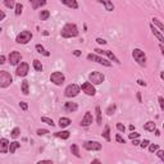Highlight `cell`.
<instances>
[{
    "mask_svg": "<svg viewBox=\"0 0 164 164\" xmlns=\"http://www.w3.org/2000/svg\"><path fill=\"white\" fill-rule=\"evenodd\" d=\"M62 37L64 39H72V37H77L78 36V28L75 23H67L64 24V27L60 31Z\"/></svg>",
    "mask_w": 164,
    "mask_h": 164,
    "instance_id": "cell-1",
    "label": "cell"
},
{
    "mask_svg": "<svg viewBox=\"0 0 164 164\" xmlns=\"http://www.w3.org/2000/svg\"><path fill=\"white\" fill-rule=\"evenodd\" d=\"M132 56H133V59L137 62L138 65H141V67L146 65V55H145V53L141 49H133Z\"/></svg>",
    "mask_w": 164,
    "mask_h": 164,
    "instance_id": "cell-2",
    "label": "cell"
},
{
    "mask_svg": "<svg viewBox=\"0 0 164 164\" xmlns=\"http://www.w3.org/2000/svg\"><path fill=\"white\" fill-rule=\"evenodd\" d=\"M12 82L13 77L10 76V73H8L7 71H0V87L1 89H7L8 86H10Z\"/></svg>",
    "mask_w": 164,
    "mask_h": 164,
    "instance_id": "cell-3",
    "label": "cell"
},
{
    "mask_svg": "<svg viewBox=\"0 0 164 164\" xmlns=\"http://www.w3.org/2000/svg\"><path fill=\"white\" fill-rule=\"evenodd\" d=\"M80 90H81V87L78 86V85L71 83V85H68V86L65 87L64 95L67 97H75V96H77V95L80 94Z\"/></svg>",
    "mask_w": 164,
    "mask_h": 164,
    "instance_id": "cell-4",
    "label": "cell"
},
{
    "mask_svg": "<svg viewBox=\"0 0 164 164\" xmlns=\"http://www.w3.org/2000/svg\"><path fill=\"white\" fill-rule=\"evenodd\" d=\"M31 40H32V34L30 31H27V30L22 31L21 34H18L17 37H15V42H18V44H27Z\"/></svg>",
    "mask_w": 164,
    "mask_h": 164,
    "instance_id": "cell-5",
    "label": "cell"
},
{
    "mask_svg": "<svg viewBox=\"0 0 164 164\" xmlns=\"http://www.w3.org/2000/svg\"><path fill=\"white\" fill-rule=\"evenodd\" d=\"M50 81L53 82L54 85H56V86H60V85L64 83V81H65V76L63 75L62 72L56 71V72H53V73L50 75Z\"/></svg>",
    "mask_w": 164,
    "mask_h": 164,
    "instance_id": "cell-6",
    "label": "cell"
},
{
    "mask_svg": "<svg viewBox=\"0 0 164 164\" xmlns=\"http://www.w3.org/2000/svg\"><path fill=\"white\" fill-rule=\"evenodd\" d=\"M89 80L94 85H100L104 82V80H105V76L100 72H91L89 75Z\"/></svg>",
    "mask_w": 164,
    "mask_h": 164,
    "instance_id": "cell-7",
    "label": "cell"
},
{
    "mask_svg": "<svg viewBox=\"0 0 164 164\" xmlns=\"http://www.w3.org/2000/svg\"><path fill=\"white\" fill-rule=\"evenodd\" d=\"M87 59L91 60V62L99 63V64H101V65H105V67H110V65H112V63L109 60H106V59L101 58V56L96 55V54H89V55H87Z\"/></svg>",
    "mask_w": 164,
    "mask_h": 164,
    "instance_id": "cell-8",
    "label": "cell"
},
{
    "mask_svg": "<svg viewBox=\"0 0 164 164\" xmlns=\"http://www.w3.org/2000/svg\"><path fill=\"white\" fill-rule=\"evenodd\" d=\"M101 147L103 145L97 141H86L83 144V149L89 150V151H99V150H101Z\"/></svg>",
    "mask_w": 164,
    "mask_h": 164,
    "instance_id": "cell-9",
    "label": "cell"
},
{
    "mask_svg": "<svg viewBox=\"0 0 164 164\" xmlns=\"http://www.w3.org/2000/svg\"><path fill=\"white\" fill-rule=\"evenodd\" d=\"M81 90L86 95H89V96H94V95L96 94V90H95V87H94V83H91V82H85V83H82Z\"/></svg>",
    "mask_w": 164,
    "mask_h": 164,
    "instance_id": "cell-10",
    "label": "cell"
},
{
    "mask_svg": "<svg viewBox=\"0 0 164 164\" xmlns=\"http://www.w3.org/2000/svg\"><path fill=\"white\" fill-rule=\"evenodd\" d=\"M28 71H30V65L27 64V63L22 62L19 65H18L17 71H15V75L18 76V77H26L27 75H28Z\"/></svg>",
    "mask_w": 164,
    "mask_h": 164,
    "instance_id": "cell-11",
    "label": "cell"
},
{
    "mask_svg": "<svg viewBox=\"0 0 164 164\" xmlns=\"http://www.w3.org/2000/svg\"><path fill=\"white\" fill-rule=\"evenodd\" d=\"M94 51H96L97 54H101V55H106L109 59H110V60L116 62L117 64H121V62H119V59L117 58V56L114 55V54L112 53V51H109V50H103V49H95Z\"/></svg>",
    "mask_w": 164,
    "mask_h": 164,
    "instance_id": "cell-12",
    "label": "cell"
},
{
    "mask_svg": "<svg viewBox=\"0 0 164 164\" xmlns=\"http://www.w3.org/2000/svg\"><path fill=\"white\" fill-rule=\"evenodd\" d=\"M8 59H9V63L12 65H17L18 63H21V60H22V55L19 51H12V53L9 54V56H8Z\"/></svg>",
    "mask_w": 164,
    "mask_h": 164,
    "instance_id": "cell-13",
    "label": "cell"
},
{
    "mask_svg": "<svg viewBox=\"0 0 164 164\" xmlns=\"http://www.w3.org/2000/svg\"><path fill=\"white\" fill-rule=\"evenodd\" d=\"M92 121H94V117H92L91 112H86L83 118H82V121H81V126L82 127H89V126L92 123Z\"/></svg>",
    "mask_w": 164,
    "mask_h": 164,
    "instance_id": "cell-14",
    "label": "cell"
},
{
    "mask_svg": "<svg viewBox=\"0 0 164 164\" xmlns=\"http://www.w3.org/2000/svg\"><path fill=\"white\" fill-rule=\"evenodd\" d=\"M78 109V105L77 103H73V101H68L64 104V110L68 112V113H73V112H76Z\"/></svg>",
    "mask_w": 164,
    "mask_h": 164,
    "instance_id": "cell-15",
    "label": "cell"
},
{
    "mask_svg": "<svg viewBox=\"0 0 164 164\" xmlns=\"http://www.w3.org/2000/svg\"><path fill=\"white\" fill-rule=\"evenodd\" d=\"M9 145H10V142L7 138H1V140H0V153L5 154L7 151H9Z\"/></svg>",
    "mask_w": 164,
    "mask_h": 164,
    "instance_id": "cell-16",
    "label": "cell"
},
{
    "mask_svg": "<svg viewBox=\"0 0 164 164\" xmlns=\"http://www.w3.org/2000/svg\"><path fill=\"white\" fill-rule=\"evenodd\" d=\"M28 1L31 3V5H32L34 9H39L40 7L46 5V0H28Z\"/></svg>",
    "mask_w": 164,
    "mask_h": 164,
    "instance_id": "cell-17",
    "label": "cell"
},
{
    "mask_svg": "<svg viewBox=\"0 0 164 164\" xmlns=\"http://www.w3.org/2000/svg\"><path fill=\"white\" fill-rule=\"evenodd\" d=\"M99 3H101V4L105 7V9L108 10V12H112V10H114V5L113 3H112V0H97Z\"/></svg>",
    "mask_w": 164,
    "mask_h": 164,
    "instance_id": "cell-18",
    "label": "cell"
},
{
    "mask_svg": "<svg viewBox=\"0 0 164 164\" xmlns=\"http://www.w3.org/2000/svg\"><path fill=\"white\" fill-rule=\"evenodd\" d=\"M63 4H65L67 7L72 8V9H78V3L77 0H60Z\"/></svg>",
    "mask_w": 164,
    "mask_h": 164,
    "instance_id": "cell-19",
    "label": "cell"
},
{
    "mask_svg": "<svg viewBox=\"0 0 164 164\" xmlns=\"http://www.w3.org/2000/svg\"><path fill=\"white\" fill-rule=\"evenodd\" d=\"M150 28H151V31H153V34H154V36L157 37V39L159 40L162 44H164V36H163L162 34H160L159 31H158L157 28H155V27H154V24H151V26H150Z\"/></svg>",
    "mask_w": 164,
    "mask_h": 164,
    "instance_id": "cell-20",
    "label": "cell"
},
{
    "mask_svg": "<svg viewBox=\"0 0 164 164\" xmlns=\"http://www.w3.org/2000/svg\"><path fill=\"white\" fill-rule=\"evenodd\" d=\"M144 130L149 131V132H154V131L157 130V124H155L153 121H149L144 124Z\"/></svg>",
    "mask_w": 164,
    "mask_h": 164,
    "instance_id": "cell-21",
    "label": "cell"
},
{
    "mask_svg": "<svg viewBox=\"0 0 164 164\" xmlns=\"http://www.w3.org/2000/svg\"><path fill=\"white\" fill-rule=\"evenodd\" d=\"M58 124L62 128H64V127H68V126L71 124V119H69V118H67V117H62V118L59 119Z\"/></svg>",
    "mask_w": 164,
    "mask_h": 164,
    "instance_id": "cell-22",
    "label": "cell"
},
{
    "mask_svg": "<svg viewBox=\"0 0 164 164\" xmlns=\"http://www.w3.org/2000/svg\"><path fill=\"white\" fill-rule=\"evenodd\" d=\"M54 135H55L56 137L62 138V140H67V138H69V135H71V133L68 132V131H60V132H55Z\"/></svg>",
    "mask_w": 164,
    "mask_h": 164,
    "instance_id": "cell-23",
    "label": "cell"
},
{
    "mask_svg": "<svg viewBox=\"0 0 164 164\" xmlns=\"http://www.w3.org/2000/svg\"><path fill=\"white\" fill-rule=\"evenodd\" d=\"M103 137H104V138H105V140H106V141H108V142H109V141H110V140H112V138H110V127H109V126H108V124H106V126H105V127H104V132H103Z\"/></svg>",
    "mask_w": 164,
    "mask_h": 164,
    "instance_id": "cell-24",
    "label": "cell"
},
{
    "mask_svg": "<svg viewBox=\"0 0 164 164\" xmlns=\"http://www.w3.org/2000/svg\"><path fill=\"white\" fill-rule=\"evenodd\" d=\"M19 147H21V144L18 142V141H13V142H10V145H9V151H10V154H14L15 150L19 149Z\"/></svg>",
    "mask_w": 164,
    "mask_h": 164,
    "instance_id": "cell-25",
    "label": "cell"
},
{
    "mask_svg": "<svg viewBox=\"0 0 164 164\" xmlns=\"http://www.w3.org/2000/svg\"><path fill=\"white\" fill-rule=\"evenodd\" d=\"M95 112H96V121H97V124H101L103 123V116H101V109L100 106H96L95 108Z\"/></svg>",
    "mask_w": 164,
    "mask_h": 164,
    "instance_id": "cell-26",
    "label": "cell"
},
{
    "mask_svg": "<svg viewBox=\"0 0 164 164\" xmlns=\"http://www.w3.org/2000/svg\"><path fill=\"white\" fill-rule=\"evenodd\" d=\"M71 151H72V154L75 155L76 158H81V154H80V150H78V145L77 144H73L72 146H71Z\"/></svg>",
    "mask_w": 164,
    "mask_h": 164,
    "instance_id": "cell-27",
    "label": "cell"
},
{
    "mask_svg": "<svg viewBox=\"0 0 164 164\" xmlns=\"http://www.w3.org/2000/svg\"><path fill=\"white\" fill-rule=\"evenodd\" d=\"M35 49H36V50H37V53L44 54V55H45V56H49V55H50V53H49V51H46L45 49H44V46H42V45H40V44H37V45L35 46Z\"/></svg>",
    "mask_w": 164,
    "mask_h": 164,
    "instance_id": "cell-28",
    "label": "cell"
},
{
    "mask_svg": "<svg viewBox=\"0 0 164 164\" xmlns=\"http://www.w3.org/2000/svg\"><path fill=\"white\" fill-rule=\"evenodd\" d=\"M34 68L36 72H42V64H41V62L39 60V59H35L34 60Z\"/></svg>",
    "mask_w": 164,
    "mask_h": 164,
    "instance_id": "cell-29",
    "label": "cell"
},
{
    "mask_svg": "<svg viewBox=\"0 0 164 164\" xmlns=\"http://www.w3.org/2000/svg\"><path fill=\"white\" fill-rule=\"evenodd\" d=\"M22 92H23V95H28L30 92V89H28V81H22Z\"/></svg>",
    "mask_w": 164,
    "mask_h": 164,
    "instance_id": "cell-30",
    "label": "cell"
},
{
    "mask_svg": "<svg viewBox=\"0 0 164 164\" xmlns=\"http://www.w3.org/2000/svg\"><path fill=\"white\" fill-rule=\"evenodd\" d=\"M49 17H50V12H49V10H41V13H40L41 21H46Z\"/></svg>",
    "mask_w": 164,
    "mask_h": 164,
    "instance_id": "cell-31",
    "label": "cell"
},
{
    "mask_svg": "<svg viewBox=\"0 0 164 164\" xmlns=\"http://www.w3.org/2000/svg\"><path fill=\"white\" fill-rule=\"evenodd\" d=\"M151 21H153V23H154L155 26H158L160 30H162V32L164 34V23H162V22H160L159 19H158V18H153Z\"/></svg>",
    "mask_w": 164,
    "mask_h": 164,
    "instance_id": "cell-32",
    "label": "cell"
},
{
    "mask_svg": "<svg viewBox=\"0 0 164 164\" xmlns=\"http://www.w3.org/2000/svg\"><path fill=\"white\" fill-rule=\"evenodd\" d=\"M116 109H117V105L116 104H112V105H109L108 108H106V114H108V116H112V114L114 113V112H116Z\"/></svg>",
    "mask_w": 164,
    "mask_h": 164,
    "instance_id": "cell-33",
    "label": "cell"
},
{
    "mask_svg": "<svg viewBox=\"0 0 164 164\" xmlns=\"http://www.w3.org/2000/svg\"><path fill=\"white\" fill-rule=\"evenodd\" d=\"M15 15H21L22 14V9H23V5L21 4V3H17V4H15Z\"/></svg>",
    "mask_w": 164,
    "mask_h": 164,
    "instance_id": "cell-34",
    "label": "cell"
},
{
    "mask_svg": "<svg viewBox=\"0 0 164 164\" xmlns=\"http://www.w3.org/2000/svg\"><path fill=\"white\" fill-rule=\"evenodd\" d=\"M41 122H44V123H46V124H49V126H51L53 127L55 123L53 122V119H50V118H48V117H41Z\"/></svg>",
    "mask_w": 164,
    "mask_h": 164,
    "instance_id": "cell-35",
    "label": "cell"
},
{
    "mask_svg": "<svg viewBox=\"0 0 164 164\" xmlns=\"http://www.w3.org/2000/svg\"><path fill=\"white\" fill-rule=\"evenodd\" d=\"M19 133H21V130L18 127H15V128H13V131L10 132V135H12L13 138H17L18 136H19Z\"/></svg>",
    "mask_w": 164,
    "mask_h": 164,
    "instance_id": "cell-36",
    "label": "cell"
},
{
    "mask_svg": "<svg viewBox=\"0 0 164 164\" xmlns=\"http://www.w3.org/2000/svg\"><path fill=\"white\" fill-rule=\"evenodd\" d=\"M4 5L7 8H15L14 0H4Z\"/></svg>",
    "mask_w": 164,
    "mask_h": 164,
    "instance_id": "cell-37",
    "label": "cell"
},
{
    "mask_svg": "<svg viewBox=\"0 0 164 164\" xmlns=\"http://www.w3.org/2000/svg\"><path fill=\"white\" fill-rule=\"evenodd\" d=\"M159 149V146H158L157 144H151V145H149V151L150 153H157V150Z\"/></svg>",
    "mask_w": 164,
    "mask_h": 164,
    "instance_id": "cell-38",
    "label": "cell"
},
{
    "mask_svg": "<svg viewBox=\"0 0 164 164\" xmlns=\"http://www.w3.org/2000/svg\"><path fill=\"white\" fill-rule=\"evenodd\" d=\"M157 155H158V158H159L162 162H164V150H159V149H158L157 150Z\"/></svg>",
    "mask_w": 164,
    "mask_h": 164,
    "instance_id": "cell-39",
    "label": "cell"
},
{
    "mask_svg": "<svg viewBox=\"0 0 164 164\" xmlns=\"http://www.w3.org/2000/svg\"><path fill=\"white\" fill-rule=\"evenodd\" d=\"M36 133L39 136H44V135H46V133H49V131L48 130H44V128H40V130L36 131Z\"/></svg>",
    "mask_w": 164,
    "mask_h": 164,
    "instance_id": "cell-40",
    "label": "cell"
},
{
    "mask_svg": "<svg viewBox=\"0 0 164 164\" xmlns=\"http://www.w3.org/2000/svg\"><path fill=\"white\" fill-rule=\"evenodd\" d=\"M117 130H118L119 132H124V131H126L124 124H122V123H117Z\"/></svg>",
    "mask_w": 164,
    "mask_h": 164,
    "instance_id": "cell-41",
    "label": "cell"
},
{
    "mask_svg": "<svg viewBox=\"0 0 164 164\" xmlns=\"http://www.w3.org/2000/svg\"><path fill=\"white\" fill-rule=\"evenodd\" d=\"M158 101H159V105H160V109L164 112V97L163 96H159L158 97Z\"/></svg>",
    "mask_w": 164,
    "mask_h": 164,
    "instance_id": "cell-42",
    "label": "cell"
},
{
    "mask_svg": "<svg viewBox=\"0 0 164 164\" xmlns=\"http://www.w3.org/2000/svg\"><path fill=\"white\" fill-rule=\"evenodd\" d=\"M116 140L118 141L119 144H124V142H126V140H124V138L122 137L121 135H119V133H117V136H116Z\"/></svg>",
    "mask_w": 164,
    "mask_h": 164,
    "instance_id": "cell-43",
    "label": "cell"
},
{
    "mask_svg": "<svg viewBox=\"0 0 164 164\" xmlns=\"http://www.w3.org/2000/svg\"><path fill=\"white\" fill-rule=\"evenodd\" d=\"M138 137H140V133L133 132V131L130 133V138H131V140H133V138H138Z\"/></svg>",
    "mask_w": 164,
    "mask_h": 164,
    "instance_id": "cell-44",
    "label": "cell"
},
{
    "mask_svg": "<svg viewBox=\"0 0 164 164\" xmlns=\"http://www.w3.org/2000/svg\"><path fill=\"white\" fill-rule=\"evenodd\" d=\"M19 106H21L22 110H27V109H28V105H27V103H24V101H21Z\"/></svg>",
    "mask_w": 164,
    "mask_h": 164,
    "instance_id": "cell-45",
    "label": "cell"
},
{
    "mask_svg": "<svg viewBox=\"0 0 164 164\" xmlns=\"http://www.w3.org/2000/svg\"><path fill=\"white\" fill-rule=\"evenodd\" d=\"M149 144H150V141H149V140H144L140 144V146L142 147V149H145V147H147V146H149Z\"/></svg>",
    "mask_w": 164,
    "mask_h": 164,
    "instance_id": "cell-46",
    "label": "cell"
},
{
    "mask_svg": "<svg viewBox=\"0 0 164 164\" xmlns=\"http://www.w3.org/2000/svg\"><path fill=\"white\" fill-rule=\"evenodd\" d=\"M96 42H97V44H100V45H105L106 41L104 40V39H100V37H97V39H96Z\"/></svg>",
    "mask_w": 164,
    "mask_h": 164,
    "instance_id": "cell-47",
    "label": "cell"
},
{
    "mask_svg": "<svg viewBox=\"0 0 164 164\" xmlns=\"http://www.w3.org/2000/svg\"><path fill=\"white\" fill-rule=\"evenodd\" d=\"M137 83L140 85V86H146V82L142 81V80H137Z\"/></svg>",
    "mask_w": 164,
    "mask_h": 164,
    "instance_id": "cell-48",
    "label": "cell"
},
{
    "mask_svg": "<svg viewBox=\"0 0 164 164\" xmlns=\"http://www.w3.org/2000/svg\"><path fill=\"white\" fill-rule=\"evenodd\" d=\"M132 144L135 145V146H137V145H140L141 142H138V140H137V138H133V140H132Z\"/></svg>",
    "mask_w": 164,
    "mask_h": 164,
    "instance_id": "cell-49",
    "label": "cell"
},
{
    "mask_svg": "<svg viewBox=\"0 0 164 164\" xmlns=\"http://www.w3.org/2000/svg\"><path fill=\"white\" fill-rule=\"evenodd\" d=\"M73 55H75V56H80L81 55V51L80 50H75V51H73Z\"/></svg>",
    "mask_w": 164,
    "mask_h": 164,
    "instance_id": "cell-50",
    "label": "cell"
},
{
    "mask_svg": "<svg viewBox=\"0 0 164 164\" xmlns=\"http://www.w3.org/2000/svg\"><path fill=\"white\" fill-rule=\"evenodd\" d=\"M4 63H5V56L1 55L0 56V64H4Z\"/></svg>",
    "mask_w": 164,
    "mask_h": 164,
    "instance_id": "cell-51",
    "label": "cell"
},
{
    "mask_svg": "<svg viewBox=\"0 0 164 164\" xmlns=\"http://www.w3.org/2000/svg\"><path fill=\"white\" fill-rule=\"evenodd\" d=\"M137 100H138V103H142V99H141V92H137Z\"/></svg>",
    "mask_w": 164,
    "mask_h": 164,
    "instance_id": "cell-52",
    "label": "cell"
},
{
    "mask_svg": "<svg viewBox=\"0 0 164 164\" xmlns=\"http://www.w3.org/2000/svg\"><path fill=\"white\" fill-rule=\"evenodd\" d=\"M159 49H160V51H162V54L164 55V46H163V44H162V45H159Z\"/></svg>",
    "mask_w": 164,
    "mask_h": 164,
    "instance_id": "cell-53",
    "label": "cell"
},
{
    "mask_svg": "<svg viewBox=\"0 0 164 164\" xmlns=\"http://www.w3.org/2000/svg\"><path fill=\"white\" fill-rule=\"evenodd\" d=\"M128 128H130L131 131H135V126H133V124H130V127H128Z\"/></svg>",
    "mask_w": 164,
    "mask_h": 164,
    "instance_id": "cell-54",
    "label": "cell"
},
{
    "mask_svg": "<svg viewBox=\"0 0 164 164\" xmlns=\"http://www.w3.org/2000/svg\"><path fill=\"white\" fill-rule=\"evenodd\" d=\"M40 164L41 163H51V160H41V162H39Z\"/></svg>",
    "mask_w": 164,
    "mask_h": 164,
    "instance_id": "cell-55",
    "label": "cell"
},
{
    "mask_svg": "<svg viewBox=\"0 0 164 164\" xmlns=\"http://www.w3.org/2000/svg\"><path fill=\"white\" fill-rule=\"evenodd\" d=\"M160 78L164 81V71H163V72H160Z\"/></svg>",
    "mask_w": 164,
    "mask_h": 164,
    "instance_id": "cell-56",
    "label": "cell"
},
{
    "mask_svg": "<svg viewBox=\"0 0 164 164\" xmlns=\"http://www.w3.org/2000/svg\"><path fill=\"white\" fill-rule=\"evenodd\" d=\"M4 18H5V13H4V12H1V19H0V21H3Z\"/></svg>",
    "mask_w": 164,
    "mask_h": 164,
    "instance_id": "cell-57",
    "label": "cell"
},
{
    "mask_svg": "<svg viewBox=\"0 0 164 164\" xmlns=\"http://www.w3.org/2000/svg\"><path fill=\"white\" fill-rule=\"evenodd\" d=\"M155 136H160V132L158 130H155Z\"/></svg>",
    "mask_w": 164,
    "mask_h": 164,
    "instance_id": "cell-58",
    "label": "cell"
},
{
    "mask_svg": "<svg viewBox=\"0 0 164 164\" xmlns=\"http://www.w3.org/2000/svg\"><path fill=\"white\" fill-rule=\"evenodd\" d=\"M92 163H100V160L99 159H94L92 160Z\"/></svg>",
    "mask_w": 164,
    "mask_h": 164,
    "instance_id": "cell-59",
    "label": "cell"
},
{
    "mask_svg": "<svg viewBox=\"0 0 164 164\" xmlns=\"http://www.w3.org/2000/svg\"><path fill=\"white\" fill-rule=\"evenodd\" d=\"M163 128H164V123H163Z\"/></svg>",
    "mask_w": 164,
    "mask_h": 164,
    "instance_id": "cell-60",
    "label": "cell"
}]
</instances>
